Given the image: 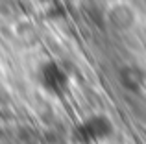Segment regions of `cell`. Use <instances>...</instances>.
I'll return each instance as SVG.
<instances>
[{
  "label": "cell",
  "instance_id": "obj_1",
  "mask_svg": "<svg viewBox=\"0 0 146 144\" xmlns=\"http://www.w3.org/2000/svg\"><path fill=\"white\" fill-rule=\"evenodd\" d=\"M109 127L111 126L107 124V120L102 118V116H91V118L83 124V131L93 139H102L104 135L109 131Z\"/></svg>",
  "mask_w": 146,
  "mask_h": 144
}]
</instances>
